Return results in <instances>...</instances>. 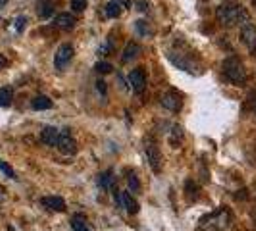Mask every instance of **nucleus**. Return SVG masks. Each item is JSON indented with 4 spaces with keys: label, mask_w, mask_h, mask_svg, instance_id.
I'll return each instance as SVG.
<instances>
[{
    "label": "nucleus",
    "mask_w": 256,
    "mask_h": 231,
    "mask_svg": "<svg viewBox=\"0 0 256 231\" xmlns=\"http://www.w3.org/2000/svg\"><path fill=\"white\" fill-rule=\"evenodd\" d=\"M72 230L74 231H92L89 226V222L85 216H81V214H76L74 218H72Z\"/></svg>",
    "instance_id": "18"
},
{
    "label": "nucleus",
    "mask_w": 256,
    "mask_h": 231,
    "mask_svg": "<svg viewBox=\"0 0 256 231\" xmlns=\"http://www.w3.org/2000/svg\"><path fill=\"white\" fill-rule=\"evenodd\" d=\"M144 154L148 158V164H150L154 174H160L162 172V152H160V146L152 139L144 142Z\"/></svg>",
    "instance_id": "4"
},
{
    "label": "nucleus",
    "mask_w": 256,
    "mask_h": 231,
    "mask_svg": "<svg viewBox=\"0 0 256 231\" xmlns=\"http://www.w3.org/2000/svg\"><path fill=\"white\" fill-rule=\"evenodd\" d=\"M87 8V0H72V10L74 12H83Z\"/></svg>",
    "instance_id": "25"
},
{
    "label": "nucleus",
    "mask_w": 256,
    "mask_h": 231,
    "mask_svg": "<svg viewBox=\"0 0 256 231\" xmlns=\"http://www.w3.org/2000/svg\"><path fill=\"white\" fill-rule=\"evenodd\" d=\"M224 76L228 77V81L233 85H244L246 81V68H244L243 60L239 56H228L224 60Z\"/></svg>",
    "instance_id": "3"
},
{
    "label": "nucleus",
    "mask_w": 256,
    "mask_h": 231,
    "mask_svg": "<svg viewBox=\"0 0 256 231\" xmlns=\"http://www.w3.org/2000/svg\"><path fill=\"white\" fill-rule=\"evenodd\" d=\"M74 54H76V50H74L72 44H68V42L62 44V46L56 50V56H54V68H56L58 72H64L66 68L72 64Z\"/></svg>",
    "instance_id": "5"
},
{
    "label": "nucleus",
    "mask_w": 256,
    "mask_h": 231,
    "mask_svg": "<svg viewBox=\"0 0 256 231\" xmlns=\"http://www.w3.org/2000/svg\"><path fill=\"white\" fill-rule=\"evenodd\" d=\"M26 26H27V18L22 16V18H18V20H16V31H20V33H22V31L26 29Z\"/></svg>",
    "instance_id": "29"
},
{
    "label": "nucleus",
    "mask_w": 256,
    "mask_h": 231,
    "mask_svg": "<svg viewBox=\"0 0 256 231\" xmlns=\"http://www.w3.org/2000/svg\"><path fill=\"white\" fill-rule=\"evenodd\" d=\"M122 206L128 210L131 216H135V214H139V202L133 198V194L129 191L122 192Z\"/></svg>",
    "instance_id": "15"
},
{
    "label": "nucleus",
    "mask_w": 256,
    "mask_h": 231,
    "mask_svg": "<svg viewBox=\"0 0 256 231\" xmlns=\"http://www.w3.org/2000/svg\"><path fill=\"white\" fill-rule=\"evenodd\" d=\"M96 89L100 90L102 94H106V83L104 81H96Z\"/></svg>",
    "instance_id": "31"
},
{
    "label": "nucleus",
    "mask_w": 256,
    "mask_h": 231,
    "mask_svg": "<svg viewBox=\"0 0 256 231\" xmlns=\"http://www.w3.org/2000/svg\"><path fill=\"white\" fill-rule=\"evenodd\" d=\"M12 100H14V90L10 87H2L0 89V108L12 106Z\"/></svg>",
    "instance_id": "19"
},
{
    "label": "nucleus",
    "mask_w": 256,
    "mask_h": 231,
    "mask_svg": "<svg viewBox=\"0 0 256 231\" xmlns=\"http://www.w3.org/2000/svg\"><path fill=\"white\" fill-rule=\"evenodd\" d=\"M137 6H139L137 10H141V12H146V10H148V4H146L144 0H139V2H137Z\"/></svg>",
    "instance_id": "30"
},
{
    "label": "nucleus",
    "mask_w": 256,
    "mask_h": 231,
    "mask_svg": "<svg viewBox=\"0 0 256 231\" xmlns=\"http://www.w3.org/2000/svg\"><path fill=\"white\" fill-rule=\"evenodd\" d=\"M0 172H2V174H6V176H8L10 180H16V172H14L12 168L8 166V164H6L4 160H0Z\"/></svg>",
    "instance_id": "24"
},
{
    "label": "nucleus",
    "mask_w": 256,
    "mask_h": 231,
    "mask_svg": "<svg viewBox=\"0 0 256 231\" xmlns=\"http://www.w3.org/2000/svg\"><path fill=\"white\" fill-rule=\"evenodd\" d=\"M141 54V46L137 44V42H128V46H126V50H124V56H122V62L124 64H128V62H131V60H135L137 56Z\"/></svg>",
    "instance_id": "16"
},
{
    "label": "nucleus",
    "mask_w": 256,
    "mask_h": 231,
    "mask_svg": "<svg viewBox=\"0 0 256 231\" xmlns=\"http://www.w3.org/2000/svg\"><path fill=\"white\" fill-rule=\"evenodd\" d=\"M129 85L137 94H141L142 90L146 89V72H144V68H137V70H133L129 74Z\"/></svg>",
    "instance_id": "8"
},
{
    "label": "nucleus",
    "mask_w": 256,
    "mask_h": 231,
    "mask_svg": "<svg viewBox=\"0 0 256 231\" xmlns=\"http://www.w3.org/2000/svg\"><path fill=\"white\" fill-rule=\"evenodd\" d=\"M135 27H137V31H139V35H148V33H150V29H148V24H146V22H137V24H135Z\"/></svg>",
    "instance_id": "26"
},
{
    "label": "nucleus",
    "mask_w": 256,
    "mask_h": 231,
    "mask_svg": "<svg viewBox=\"0 0 256 231\" xmlns=\"http://www.w3.org/2000/svg\"><path fill=\"white\" fill-rule=\"evenodd\" d=\"M58 137H60V129L58 128H44L40 131V142H44L46 146H56V142H58Z\"/></svg>",
    "instance_id": "12"
},
{
    "label": "nucleus",
    "mask_w": 256,
    "mask_h": 231,
    "mask_svg": "<svg viewBox=\"0 0 256 231\" xmlns=\"http://www.w3.org/2000/svg\"><path fill=\"white\" fill-rule=\"evenodd\" d=\"M128 6H129L128 0H110V2L106 4L104 12H106V16H108V18L116 20V18H120V16H122L124 8H128Z\"/></svg>",
    "instance_id": "10"
},
{
    "label": "nucleus",
    "mask_w": 256,
    "mask_h": 231,
    "mask_svg": "<svg viewBox=\"0 0 256 231\" xmlns=\"http://www.w3.org/2000/svg\"><path fill=\"white\" fill-rule=\"evenodd\" d=\"M40 204L48 208L50 212H66V200L62 196H44L40 198Z\"/></svg>",
    "instance_id": "11"
},
{
    "label": "nucleus",
    "mask_w": 256,
    "mask_h": 231,
    "mask_svg": "<svg viewBox=\"0 0 256 231\" xmlns=\"http://www.w3.org/2000/svg\"><path fill=\"white\" fill-rule=\"evenodd\" d=\"M94 70L98 72V74H102V76H106V74H112V64H108V62H98V64L94 66Z\"/></svg>",
    "instance_id": "23"
},
{
    "label": "nucleus",
    "mask_w": 256,
    "mask_h": 231,
    "mask_svg": "<svg viewBox=\"0 0 256 231\" xmlns=\"http://www.w3.org/2000/svg\"><path fill=\"white\" fill-rule=\"evenodd\" d=\"M8 64V60H6V56L4 54H0V68H4V66Z\"/></svg>",
    "instance_id": "32"
},
{
    "label": "nucleus",
    "mask_w": 256,
    "mask_h": 231,
    "mask_svg": "<svg viewBox=\"0 0 256 231\" xmlns=\"http://www.w3.org/2000/svg\"><path fill=\"white\" fill-rule=\"evenodd\" d=\"M254 220H256V212H254Z\"/></svg>",
    "instance_id": "34"
},
{
    "label": "nucleus",
    "mask_w": 256,
    "mask_h": 231,
    "mask_svg": "<svg viewBox=\"0 0 256 231\" xmlns=\"http://www.w3.org/2000/svg\"><path fill=\"white\" fill-rule=\"evenodd\" d=\"M231 214L228 208H218L216 212L208 214L200 220L198 224V231H226L230 226Z\"/></svg>",
    "instance_id": "2"
},
{
    "label": "nucleus",
    "mask_w": 256,
    "mask_h": 231,
    "mask_svg": "<svg viewBox=\"0 0 256 231\" xmlns=\"http://www.w3.org/2000/svg\"><path fill=\"white\" fill-rule=\"evenodd\" d=\"M76 24H77V20L74 14H58V16L54 18V26L62 27V29H74Z\"/></svg>",
    "instance_id": "14"
},
{
    "label": "nucleus",
    "mask_w": 256,
    "mask_h": 231,
    "mask_svg": "<svg viewBox=\"0 0 256 231\" xmlns=\"http://www.w3.org/2000/svg\"><path fill=\"white\" fill-rule=\"evenodd\" d=\"M216 20L222 27H235L244 26L250 22V16L243 6H235V4H224L216 10Z\"/></svg>",
    "instance_id": "1"
},
{
    "label": "nucleus",
    "mask_w": 256,
    "mask_h": 231,
    "mask_svg": "<svg viewBox=\"0 0 256 231\" xmlns=\"http://www.w3.org/2000/svg\"><path fill=\"white\" fill-rule=\"evenodd\" d=\"M31 106H33V110H37V112H42V110H50L52 106H54V102H52L48 96H44V94H38V96H35V98H33Z\"/></svg>",
    "instance_id": "17"
},
{
    "label": "nucleus",
    "mask_w": 256,
    "mask_h": 231,
    "mask_svg": "<svg viewBox=\"0 0 256 231\" xmlns=\"http://www.w3.org/2000/svg\"><path fill=\"white\" fill-rule=\"evenodd\" d=\"M128 185H129V189H131L133 192L141 191V183H139L137 176H135L133 172H128Z\"/></svg>",
    "instance_id": "20"
},
{
    "label": "nucleus",
    "mask_w": 256,
    "mask_h": 231,
    "mask_svg": "<svg viewBox=\"0 0 256 231\" xmlns=\"http://www.w3.org/2000/svg\"><path fill=\"white\" fill-rule=\"evenodd\" d=\"M110 50H112V40L108 38L102 46L98 48V56H108V54H110Z\"/></svg>",
    "instance_id": "27"
},
{
    "label": "nucleus",
    "mask_w": 256,
    "mask_h": 231,
    "mask_svg": "<svg viewBox=\"0 0 256 231\" xmlns=\"http://www.w3.org/2000/svg\"><path fill=\"white\" fill-rule=\"evenodd\" d=\"M181 139H183V129H181V126H174L172 128V135H170V142L178 144V141H181Z\"/></svg>",
    "instance_id": "22"
},
{
    "label": "nucleus",
    "mask_w": 256,
    "mask_h": 231,
    "mask_svg": "<svg viewBox=\"0 0 256 231\" xmlns=\"http://www.w3.org/2000/svg\"><path fill=\"white\" fill-rule=\"evenodd\" d=\"M52 14H54V6H52L50 2H44V4H40V8H38V18L46 20V18H50Z\"/></svg>",
    "instance_id": "21"
},
{
    "label": "nucleus",
    "mask_w": 256,
    "mask_h": 231,
    "mask_svg": "<svg viewBox=\"0 0 256 231\" xmlns=\"http://www.w3.org/2000/svg\"><path fill=\"white\" fill-rule=\"evenodd\" d=\"M192 185H194L192 181H187V192H189L187 196H189V200H192V198H196V196H198V187L192 191Z\"/></svg>",
    "instance_id": "28"
},
{
    "label": "nucleus",
    "mask_w": 256,
    "mask_h": 231,
    "mask_svg": "<svg viewBox=\"0 0 256 231\" xmlns=\"http://www.w3.org/2000/svg\"><path fill=\"white\" fill-rule=\"evenodd\" d=\"M58 150L66 156H72V154L77 152V141L72 137L70 129H60V137H58V142H56Z\"/></svg>",
    "instance_id": "6"
},
{
    "label": "nucleus",
    "mask_w": 256,
    "mask_h": 231,
    "mask_svg": "<svg viewBox=\"0 0 256 231\" xmlns=\"http://www.w3.org/2000/svg\"><path fill=\"white\" fill-rule=\"evenodd\" d=\"M160 104L170 110V112H180L183 108V96H181L178 90H168L160 96Z\"/></svg>",
    "instance_id": "7"
},
{
    "label": "nucleus",
    "mask_w": 256,
    "mask_h": 231,
    "mask_svg": "<svg viewBox=\"0 0 256 231\" xmlns=\"http://www.w3.org/2000/svg\"><path fill=\"white\" fill-rule=\"evenodd\" d=\"M116 178H114V170H106L104 174L98 176V187L104 191H114L116 189Z\"/></svg>",
    "instance_id": "13"
},
{
    "label": "nucleus",
    "mask_w": 256,
    "mask_h": 231,
    "mask_svg": "<svg viewBox=\"0 0 256 231\" xmlns=\"http://www.w3.org/2000/svg\"><path fill=\"white\" fill-rule=\"evenodd\" d=\"M241 40H243V44L250 52L256 50V27L250 22L241 26Z\"/></svg>",
    "instance_id": "9"
},
{
    "label": "nucleus",
    "mask_w": 256,
    "mask_h": 231,
    "mask_svg": "<svg viewBox=\"0 0 256 231\" xmlns=\"http://www.w3.org/2000/svg\"><path fill=\"white\" fill-rule=\"evenodd\" d=\"M252 4H254V6H256V0H252Z\"/></svg>",
    "instance_id": "33"
}]
</instances>
